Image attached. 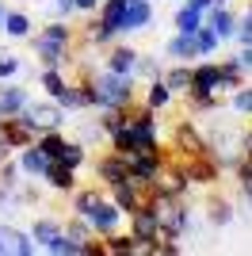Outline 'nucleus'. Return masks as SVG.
Here are the masks:
<instances>
[{"label": "nucleus", "instance_id": "obj_19", "mask_svg": "<svg viewBox=\"0 0 252 256\" xmlns=\"http://www.w3.org/2000/svg\"><path fill=\"white\" fill-rule=\"evenodd\" d=\"M16 160H20L23 176H27V180H38V184H42V176H46V168H50V157H46L34 142L23 146V150H16Z\"/></svg>", "mask_w": 252, "mask_h": 256}, {"label": "nucleus", "instance_id": "obj_7", "mask_svg": "<svg viewBox=\"0 0 252 256\" xmlns=\"http://www.w3.org/2000/svg\"><path fill=\"white\" fill-rule=\"evenodd\" d=\"M126 218H130V234L138 237V241H142V248H153V241H157L160 237V218H157V199H153V195H149L146 203L138 206L134 214H126Z\"/></svg>", "mask_w": 252, "mask_h": 256}, {"label": "nucleus", "instance_id": "obj_43", "mask_svg": "<svg viewBox=\"0 0 252 256\" xmlns=\"http://www.w3.org/2000/svg\"><path fill=\"white\" fill-rule=\"evenodd\" d=\"M184 4H191V8H195V12H202V16H206V12L214 8L218 0H184Z\"/></svg>", "mask_w": 252, "mask_h": 256}, {"label": "nucleus", "instance_id": "obj_16", "mask_svg": "<svg viewBox=\"0 0 252 256\" xmlns=\"http://www.w3.org/2000/svg\"><path fill=\"white\" fill-rule=\"evenodd\" d=\"M138 54H142V50H134V46H126V42H118V38H115V42L104 50V69L134 76V69H138Z\"/></svg>", "mask_w": 252, "mask_h": 256}, {"label": "nucleus", "instance_id": "obj_33", "mask_svg": "<svg viewBox=\"0 0 252 256\" xmlns=\"http://www.w3.org/2000/svg\"><path fill=\"white\" fill-rule=\"evenodd\" d=\"M230 111H233V115H241V118H252V84H248V80L230 92Z\"/></svg>", "mask_w": 252, "mask_h": 256}, {"label": "nucleus", "instance_id": "obj_11", "mask_svg": "<svg viewBox=\"0 0 252 256\" xmlns=\"http://www.w3.org/2000/svg\"><path fill=\"white\" fill-rule=\"evenodd\" d=\"M84 218H88V226H92V234H96V237H111V234H118V230H122V222H126V214L118 210L115 203H111V195H104V199H100L92 210L84 214Z\"/></svg>", "mask_w": 252, "mask_h": 256}, {"label": "nucleus", "instance_id": "obj_38", "mask_svg": "<svg viewBox=\"0 0 252 256\" xmlns=\"http://www.w3.org/2000/svg\"><path fill=\"white\" fill-rule=\"evenodd\" d=\"M20 73H23V62L16 58V54L0 50V80H16Z\"/></svg>", "mask_w": 252, "mask_h": 256}, {"label": "nucleus", "instance_id": "obj_32", "mask_svg": "<svg viewBox=\"0 0 252 256\" xmlns=\"http://www.w3.org/2000/svg\"><path fill=\"white\" fill-rule=\"evenodd\" d=\"M42 252H50V256H80V252H84V245H80V241H73V237L65 234V226H62V234L54 237V241L42 248Z\"/></svg>", "mask_w": 252, "mask_h": 256}, {"label": "nucleus", "instance_id": "obj_6", "mask_svg": "<svg viewBox=\"0 0 252 256\" xmlns=\"http://www.w3.org/2000/svg\"><path fill=\"white\" fill-rule=\"evenodd\" d=\"M23 118H27L38 134H46V130H62L65 122H69V111H65L58 100L46 96V100H31V104L23 107Z\"/></svg>", "mask_w": 252, "mask_h": 256}, {"label": "nucleus", "instance_id": "obj_44", "mask_svg": "<svg viewBox=\"0 0 252 256\" xmlns=\"http://www.w3.org/2000/svg\"><path fill=\"white\" fill-rule=\"evenodd\" d=\"M12 153H16V150H12V142H8V138H4V134H0V160H8V157H12Z\"/></svg>", "mask_w": 252, "mask_h": 256}, {"label": "nucleus", "instance_id": "obj_8", "mask_svg": "<svg viewBox=\"0 0 252 256\" xmlns=\"http://www.w3.org/2000/svg\"><path fill=\"white\" fill-rule=\"evenodd\" d=\"M92 176L100 188H115V184L130 180V168H126V153H115V150H104L100 157L92 160Z\"/></svg>", "mask_w": 252, "mask_h": 256}, {"label": "nucleus", "instance_id": "obj_45", "mask_svg": "<svg viewBox=\"0 0 252 256\" xmlns=\"http://www.w3.org/2000/svg\"><path fill=\"white\" fill-rule=\"evenodd\" d=\"M4 206H12V192L4 188V184H0V210H4Z\"/></svg>", "mask_w": 252, "mask_h": 256}, {"label": "nucleus", "instance_id": "obj_30", "mask_svg": "<svg viewBox=\"0 0 252 256\" xmlns=\"http://www.w3.org/2000/svg\"><path fill=\"white\" fill-rule=\"evenodd\" d=\"M164 54L172 58V62H195V42H191V34H172L164 42Z\"/></svg>", "mask_w": 252, "mask_h": 256}, {"label": "nucleus", "instance_id": "obj_29", "mask_svg": "<svg viewBox=\"0 0 252 256\" xmlns=\"http://www.w3.org/2000/svg\"><path fill=\"white\" fill-rule=\"evenodd\" d=\"M65 80H69V73H65L62 65H42L38 69V88L46 92V96H58Z\"/></svg>", "mask_w": 252, "mask_h": 256}, {"label": "nucleus", "instance_id": "obj_12", "mask_svg": "<svg viewBox=\"0 0 252 256\" xmlns=\"http://www.w3.org/2000/svg\"><path fill=\"white\" fill-rule=\"evenodd\" d=\"M38 245H34L31 230H16V226H0V256H34Z\"/></svg>", "mask_w": 252, "mask_h": 256}, {"label": "nucleus", "instance_id": "obj_46", "mask_svg": "<svg viewBox=\"0 0 252 256\" xmlns=\"http://www.w3.org/2000/svg\"><path fill=\"white\" fill-rule=\"evenodd\" d=\"M4 12H8V4H4V0H0V20H4Z\"/></svg>", "mask_w": 252, "mask_h": 256}, {"label": "nucleus", "instance_id": "obj_10", "mask_svg": "<svg viewBox=\"0 0 252 256\" xmlns=\"http://www.w3.org/2000/svg\"><path fill=\"white\" fill-rule=\"evenodd\" d=\"M188 96H226L222 92V65L202 58V62L191 65V88Z\"/></svg>", "mask_w": 252, "mask_h": 256}, {"label": "nucleus", "instance_id": "obj_24", "mask_svg": "<svg viewBox=\"0 0 252 256\" xmlns=\"http://www.w3.org/2000/svg\"><path fill=\"white\" fill-rule=\"evenodd\" d=\"M104 241V256H134V252H146L142 248V241H138L134 234H111V237H100Z\"/></svg>", "mask_w": 252, "mask_h": 256}, {"label": "nucleus", "instance_id": "obj_23", "mask_svg": "<svg viewBox=\"0 0 252 256\" xmlns=\"http://www.w3.org/2000/svg\"><path fill=\"white\" fill-rule=\"evenodd\" d=\"M233 218H237V210H233L230 199H222L218 192L206 195V222L214 226V230H226V226H233Z\"/></svg>", "mask_w": 252, "mask_h": 256}, {"label": "nucleus", "instance_id": "obj_9", "mask_svg": "<svg viewBox=\"0 0 252 256\" xmlns=\"http://www.w3.org/2000/svg\"><path fill=\"white\" fill-rule=\"evenodd\" d=\"M168 153L164 150H149V153H126V168H130V180L142 184V188H149V184L160 176V168H164Z\"/></svg>", "mask_w": 252, "mask_h": 256}, {"label": "nucleus", "instance_id": "obj_18", "mask_svg": "<svg viewBox=\"0 0 252 256\" xmlns=\"http://www.w3.org/2000/svg\"><path fill=\"white\" fill-rule=\"evenodd\" d=\"M206 27L218 34L222 42H233V34H237V12H233L230 4H222V0H218V4L206 12Z\"/></svg>", "mask_w": 252, "mask_h": 256}, {"label": "nucleus", "instance_id": "obj_40", "mask_svg": "<svg viewBox=\"0 0 252 256\" xmlns=\"http://www.w3.org/2000/svg\"><path fill=\"white\" fill-rule=\"evenodd\" d=\"M233 42H237V46L252 42V16H248V12H244V16H237V34H233Z\"/></svg>", "mask_w": 252, "mask_h": 256}, {"label": "nucleus", "instance_id": "obj_37", "mask_svg": "<svg viewBox=\"0 0 252 256\" xmlns=\"http://www.w3.org/2000/svg\"><path fill=\"white\" fill-rule=\"evenodd\" d=\"M160 73H164V65H160L153 54H138V69H134L138 80H153V76H160Z\"/></svg>", "mask_w": 252, "mask_h": 256}, {"label": "nucleus", "instance_id": "obj_13", "mask_svg": "<svg viewBox=\"0 0 252 256\" xmlns=\"http://www.w3.org/2000/svg\"><path fill=\"white\" fill-rule=\"evenodd\" d=\"M138 104L149 107V111H157V115H164L168 107L176 104V92L164 84V76H153V80H146V84H142V96H138Z\"/></svg>", "mask_w": 252, "mask_h": 256}, {"label": "nucleus", "instance_id": "obj_49", "mask_svg": "<svg viewBox=\"0 0 252 256\" xmlns=\"http://www.w3.org/2000/svg\"><path fill=\"white\" fill-rule=\"evenodd\" d=\"M222 4H233V0H222Z\"/></svg>", "mask_w": 252, "mask_h": 256}, {"label": "nucleus", "instance_id": "obj_47", "mask_svg": "<svg viewBox=\"0 0 252 256\" xmlns=\"http://www.w3.org/2000/svg\"><path fill=\"white\" fill-rule=\"evenodd\" d=\"M244 12H248V16H252V0H248V8H244Z\"/></svg>", "mask_w": 252, "mask_h": 256}, {"label": "nucleus", "instance_id": "obj_1", "mask_svg": "<svg viewBox=\"0 0 252 256\" xmlns=\"http://www.w3.org/2000/svg\"><path fill=\"white\" fill-rule=\"evenodd\" d=\"M31 54L38 58V65H73V46H76V27L69 20H50L38 31H31Z\"/></svg>", "mask_w": 252, "mask_h": 256}, {"label": "nucleus", "instance_id": "obj_42", "mask_svg": "<svg viewBox=\"0 0 252 256\" xmlns=\"http://www.w3.org/2000/svg\"><path fill=\"white\" fill-rule=\"evenodd\" d=\"M76 12H80V16H92V12H100V0H76Z\"/></svg>", "mask_w": 252, "mask_h": 256}, {"label": "nucleus", "instance_id": "obj_4", "mask_svg": "<svg viewBox=\"0 0 252 256\" xmlns=\"http://www.w3.org/2000/svg\"><path fill=\"white\" fill-rule=\"evenodd\" d=\"M157 199V218H160V237H184L195 230V218H191L188 199H164V195H153Z\"/></svg>", "mask_w": 252, "mask_h": 256}, {"label": "nucleus", "instance_id": "obj_39", "mask_svg": "<svg viewBox=\"0 0 252 256\" xmlns=\"http://www.w3.org/2000/svg\"><path fill=\"white\" fill-rule=\"evenodd\" d=\"M50 4V12H54V20H69L73 23L80 12H76V0H46Z\"/></svg>", "mask_w": 252, "mask_h": 256}, {"label": "nucleus", "instance_id": "obj_17", "mask_svg": "<svg viewBox=\"0 0 252 256\" xmlns=\"http://www.w3.org/2000/svg\"><path fill=\"white\" fill-rule=\"evenodd\" d=\"M31 104V92L16 80H0V118H12V115H23V107Z\"/></svg>", "mask_w": 252, "mask_h": 256}, {"label": "nucleus", "instance_id": "obj_5", "mask_svg": "<svg viewBox=\"0 0 252 256\" xmlns=\"http://www.w3.org/2000/svg\"><path fill=\"white\" fill-rule=\"evenodd\" d=\"M168 150H172V157H184V160L199 157V153H210L206 150V134L195 126L191 115H180L176 122H172V146H168Z\"/></svg>", "mask_w": 252, "mask_h": 256}, {"label": "nucleus", "instance_id": "obj_26", "mask_svg": "<svg viewBox=\"0 0 252 256\" xmlns=\"http://www.w3.org/2000/svg\"><path fill=\"white\" fill-rule=\"evenodd\" d=\"M218 65H222V92H226V96H230L233 88H241L244 80H248V73L241 69V62H237L233 54H230V58H222Z\"/></svg>", "mask_w": 252, "mask_h": 256}, {"label": "nucleus", "instance_id": "obj_48", "mask_svg": "<svg viewBox=\"0 0 252 256\" xmlns=\"http://www.w3.org/2000/svg\"><path fill=\"white\" fill-rule=\"evenodd\" d=\"M31 4H46V0H31Z\"/></svg>", "mask_w": 252, "mask_h": 256}, {"label": "nucleus", "instance_id": "obj_25", "mask_svg": "<svg viewBox=\"0 0 252 256\" xmlns=\"http://www.w3.org/2000/svg\"><path fill=\"white\" fill-rule=\"evenodd\" d=\"M160 76H164V84L176 92V100L188 96V88H191V62H172Z\"/></svg>", "mask_w": 252, "mask_h": 256}, {"label": "nucleus", "instance_id": "obj_36", "mask_svg": "<svg viewBox=\"0 0 252 256\" xmlns=\"http://www.w3.org/2000/svg\"><path fill=\"white\" fill-rule=\"evenodd\" d=\"M62 226H65V234L73 237V241H80V245L88 241V237H96V234H92V226H88V218H80V214H69Z\"/></svg>", "mask_w": 252, "mask_h": 256}, {"label": "nucleus", "instance_id": "obj_20", "mask_svg": "<svg viewBox=\"0 0 252 256\" xmlns=\"http://www.w3.org/2000/svg\"><path fill=\"white\" fill-rule=\"evenodd\" d=\"M0 134H4V138L12 142V150H23V146H31V142L38 138V130H34V126H31V122H27L23 115L4 118V122H0Z\"/></svg>", "mask_w": 252, "mask_h": 256}, {"label": "nucleus", "instance_id": "obj_15", "mask_svg": "<svg viewBox=\"0 0 252 256\" xmlns=\"http://www.w3.org/2000/svg\"><path fill=\"white\" fill-rule=\"evenodd\" d=\"M107 195H111V203L122 214H134L138 206L149 199V188H142V184H134V180H122V184H115V188H107Z\"/></svg>", "mask_w": 252, "mask_h": 256}, {"label": "nucleus", "instance_id": "obj_27", "mask_svg": "<svg viewBox=\"0 0 252 256\" xmlns=\"http://www.w3.org/2000/svg\"><path fill=\"white\" fill-rule=\"evenodd\" d=\"M202 23H206V16H202V12H195L191 4H180L176 16H172V27H176L180 34H195Z\"/></svg>", "mask_w": 252, "mask_h": 256}, {"label": "nucleus", "instance_id": "obj_21", "mask_svg": "<svg viewBox=\"0 0 252 256\" xmlns=\"http://www.w3.org/2000/svg\"><path fill=\"white\" fill-rule=\"evenodd\" d=\"M31 31H34V20L27 16V12H20V8H8L4 12V20H0V34H8V38H31Z\"/></svg>", "mask_w": 252, "mask_h": 256}, {"label": "nucleus", "instance_id": "obj_3", "mask_svg": "<svg viewBox=\"0 0 252 256\" xmlns=\"http://www.w3.org/2000/svg\"><path fill=\"white\" fill-rule=\"evenodd\" d=\"M126 138H130V153H149V150H160V118L157 111H149V107L134 104L126 111Z\"/></svg>", "mask_w": 252, "mask_h": 256}, {"label": "nucleus", "instance_id": "obj_22", "mask_svg": "<svg viewBox=\"0 0 252 256\" xmlns=\"http://www.w3.org/2000/svg\"><path fill=\"white\" fill-rule=\"evenodd\" d=\"M42 184H46L50 192H58V195H69V192L76 188V168H69V164H58V160H50V168H46Z\"/></svg>", "mask_w": 252, "mask_h": 256}, {"label": "nucleus", "instance_id": "obj_34", "mask_svg": "<svg viewBox=\"0 0 252 256\" xmlns=\"http://www.w3.org/2000/svg\"><path fill=\"white\" fill-rule=\"evenodd\" d=\"M233 176H237V188H241V199L252 203V157H241L233 164Z\"/></svg>", "mask_w": 252, "mask_h": 256}, {"label": "nucleus", "instance_id": "obj_50", "mask_svg": "<svg viewBox=\"0 0 252 256\" xmlns=\"http://www.w3.org/2000/svg\"><path fill=\"white\" fill-rule=\"evenodd\" d=\"M0 122H4V118H0Z\"/></svg>", "mask_w": 252, "mask_h": 256}, {"label": "nucleus", "instance_id": "obj_2", "mask_svg": "<svg viewBox=\"0 0 252 256\" xmlns=\"http://www.w3.org/2000/svg\"><path fill=\"white\" fill-rule=\"evenodd\" d=\"M88 92H92V111H126L134 107L142 96V80L126 73H111V69H100V73L88 80Z\"/></svg>", "mask_w": 252, "mask_h": 256}, {"label": "nucleus", "instance_id": "obj_41", "mask_svg": "<svg viewBox=\"0 0 252 256\" xmlns=\"http://www.w3.org/2000/svg\"><path fill=\"white\" fill-rule=\"evenodd\" d=\"M237 62H241V69L252 76V42H244V46H237V54H233Z\"/></svg>", "mask_w": 252, "mask_h": 256}, {"label": "nucleus", "instance_id": "obj_31", "mask_svg": "<svg viewBox=\"0 0 252 256\" xmlns=\"http://www.w3.org/2000/svg\"><path fill=\"white\" fill-rule=\"evenodd\" d=\"M191 42H195V58H214V54L222 50V38H218L214 31H210L206 23H202L199 31L191 34Z\"/></svg>", "mask_w": 252, "mask_h": 256}, {"label": "nucleus", "instance_id": "obj_28", "mask_svg": "<svg viewBox=\"0 0 252 256\" xmlns=\"http://www.w3.org/2000/svg\"><path fill=\"white\" fill-rule=\"evenodd\" d=\"M58 234H62V222H58V218H46V214H42V218L31 222V237H34V245H38V252L50 245Z\"/></svg>", "mask_w": 252, "mask_h": 256}, {"label": "nucleus", "instance_id": "obj_35", "mask_svg": "<svg viewBox=\"0 0 252 256\" xmlns=\"http://www.w3.org/2000/svg\"><path fill=\"white\" fill-rule=\"evenodd\" d=\"M0 184H4L8 192H16V188L23 184V168H20V160H16V157L0 160Z\"/></svg>", "mask_w": 252, "mask_h": 256}, {"label": "nucleus", "instance_id": "obj_14", "mask_svg": "<svg viewBox=\"0 0 252 256\" xmlns=\"http://www.w3.org/2000/svg\"><path fill=\"white\" fill-rule=\"evenodd\" d=\"M153 0H126V12H122V34H142L153 27Z\"/></svg>", "mask_w": 252, "mask_h": 256}]
</instances>
